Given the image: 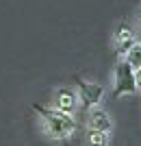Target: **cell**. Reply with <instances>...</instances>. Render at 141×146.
Masks as SVG:
<instances>
[{"instance_id": "1", "label": "cell", "mask_w": 141, "mask_h": 146, "mask_svg": "<svg viewBox=\"0 0 141 146\" xmlns=\"http://www.w3.org/2000/svg\"><path fill=\"white\" fill-rule=\"evenodd\" d=\"M35 109L41 116L43 124H46V129H48V133L52 137H68L76 129V122H74V118L70 113H63L59 109H46L41 105H35Z\"/></svg>"}, {"instance_id": "2", "label": "cell", "mask_w": 141, "mask_h": 146, "mask_svg": "<svg viewBox=\"0 0 141 146\" xmlns=\"http://www.w3.org/2000/svg\"><path fill=\"white\" fill-rule=\"evenodd\" d=\"M135 70L122 61V63H117V70H115V94L117 96H122V94H130V92H135Z\"/></svg>"}, {"instance_id": "3", "label": "cell", "mask_w": 141, "mask_h": 146, "mask_svg": "<svg viewBox=\"0 0 141 146\" xmlns=\"http://www.w3.org/2000/svg\"><path fill=\"white\" fill-rule=\"evenodd\" d=\"M78 90H80V96H83V105L85 107H93V105L100 100L102 96V85H96V83H78Z\"/></svg>"}, {"instance_id": "4", "label": "cell", "mask_w": 141, "mask_h": 146, "mask_svg": "<svg viewBox=\"0 0 141 146\" xmlns=\"http://www.w3.org/2000/svg\"><path fill=\"white\" fill-rule=\"evenodd\" d=\"M89 127H91V131H102V133H106L111 129V120L109 116H106V111L102 109H91V113H89Z\"/></svg>"}, {"instance_id": "5", "label": "cell", "mask_w": 141, "mask_h": 146, "mask_svg": "<svg viewBox=\"0 0 141 146\" xmlns=\"http://www.w3.org/2000/svg\"><path fill=\"white\" fill-rule=\"evenodd\" d=\"M56 109L63 113H72L76 109V96L70 90H59L56 92Z\"/></svg>"}, {"instance_id": "6", "label": "cell", "mask_w": 141, "mask_h": 146, "mask_svg": "<svg viewBox=\"0 0 141 146\" xmlns=\"http://www.w3.org/2000/svg\"><path fill=\"white\" fill-rule=\"evenodd\" d=\"M117 46H119V52H128V50L135 46V37H132V33H130V29L126 24L117 33Z\"/></svg>"}, {"instance_id": "7", "label": "cell", "mask_w": 141, "mask_h": 146, "mask_svg": "<svg viewBox=\"0 0 141 146\" xmlns=\"http://www.w3.org/2000/svg\"><path fill=\"white\" fill-rule=\"evenodd\" d=\"M126 63H128L132 70L141 68V46H139V44H135V46L126 52Z\"/></svg>"}, {"instance_id": "8", "label": "cell", "mask_w": 141, "mask_h": 146, "mask_svg": "<svg viewBox=\"0 0 141 146\" xmlns=\"http://www.w3.org/2000/svg\"><path fill=\"white\" fill-rule=\"evenodd\" d=\"M109 137L102 131H89V146H106Z\"/></svg>"}, {"instance_id": "9", "label": "cell", "mask_w": 141, "mask_h": 146, "mask_svg": "<svg viewBox=\"0 0 141 146\" xmlns=\"http://www.w3.org/2000/svg\"><path fill=\"white\" fill-rule=\"evenodd\" d=\"M135 87H137V90H141V68H137V70H135Z\"/></svg>"}]
</instances>
